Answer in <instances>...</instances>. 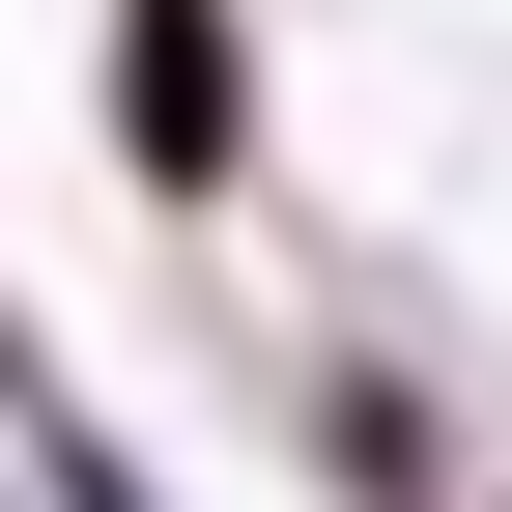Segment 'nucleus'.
<instances>
[{"label": "nucleus", "mask_w": 512, "mask_h": 512, "mask_svg": "<svg viewBox=\"0 0 512 512\" xmlns=\"http://www.w3.org/2000/svg\"><path fill=\"white\" fill-rule=\"evenodd\" d=\"M228 143V57H200V0H143V171H200Z\"/></svg>", "instance_id": "nucleus-1"}]
</instances>
